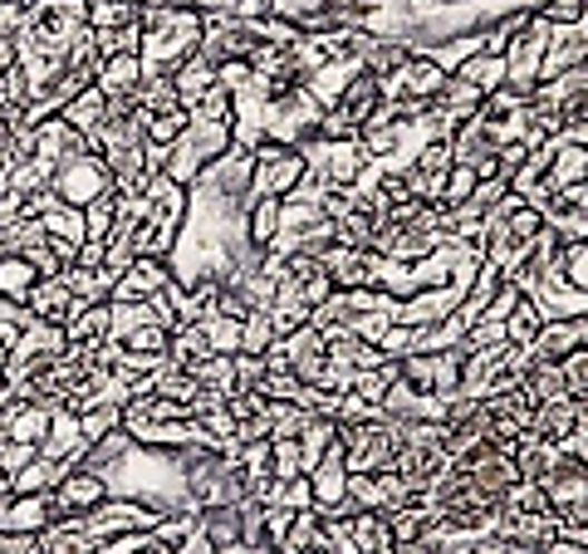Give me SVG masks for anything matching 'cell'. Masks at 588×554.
<instances>
[{
	"label": "cell",
	"mask_w": 588,
	"mask_h": 554,
	"mask_svg": "<svg viewBox=\"0 0 588 554\" xmlns=\"http://www.w3.org/2000/svg\"><path fill=\"white\" fill-rule=\"evenodd\" d=\"M59 275H65V285L74 290V300H84V304L114 300V285H118V275L108 265H65Z\"/></svg>",
	"instance_id": "obj_13"
},
{
	"label": "cell",
	"mask_w": 588,
	"mask_h": 554,
	"mask_svg": "<svg viewBox=\"0 0 588 554\" xmlns=\"http://www.w3.org/2000/svg\"><path fill=\"white\" fill-rule=\"evenodd\" d=\"M294 290H300V300L310 304V310H318V304H324L329 294H334V280H329V275H324V265H318L314 275H310V280H300V285H294Z\"/></svg>",
	"instance_id": "obj_41"
},
{
	"label": "cell",
	"mask_w": 588,
	"mask_h": 554,
	"mask_svg": "<svg viewBox=\"0 0 588 554\" xmlns=\"http://www.w3.org/2000/svg\"><path fill=\"white\" fill-rule=\"evenodd\" d=\"M275 506L280 511H314V486H310V476H290V482H280V496H275Z\"/></svg>",
	"instance_id": "obj_39"
},
{
	"label": "cell",
	"mask_w": 588,
	"mask_h": 554,
	"mask_svg": "<svg viewBox=\"0 0 588 554\" xmlns=\"http://www.w3.org/2000/svg\"><path fill=\"white\" fill-rule=\"evenodd\" d=\"M49 192H55L59 202H69V206H89V202H98V196L114 192V167L104 163V153H79V157H69V163L55 167Z\"/></svg>",
	"instance_id": "obj_1"
},
{
	"label": "cell",
	"mask_w": 588,
	"mask_h": 554,
	"mask_svg": "<svg viewBox=\"0 0 588 554\" xmlns=\"http://www.w3.org/2000/svg\"><path fill=\"white\" fill-rule=\"evenodd\" d=\"M261 392L270 402H294V392H300V378H294V368H270L261 378Z\"/></svg>",
	"instance_id": "obj_40"
},
{
	"label": "cell",
	"mask_w": 588,
	"mask_h": 554,
	"mask_svg": "<svg viewBox=\"0 0 588 554\" xmlns=\"http://www.w3.org/2000/svg\"><path fill=\"white\" fill-rule=\"evenodd\" d=\"M24 304H30V314L45 319V324H65L79 300H74V290L65 285V275H49V280H40V285L30 290V300H24Z\"/></svg>",
	"instance_id": "obj_11"
},
{
	"label": "cell",
	"mask_w": 588,
	"mask_h": 554,
	"mask_svg": "<svg viewBox=\"0 0 588 554\" xmlns=\"http://www.w3.org/2000/svg\"><path fill=\"white\" fill-rule=\"evenodd\" d=\"M506 231H510V241H514V245H530V241L539 236V231H545V212H535V206L525 202L520 212H510V216H506Z\"/></svg>",
	"instance_id": "obj_37"
},
{
	"label": "cell",
	"mask_w": 588,
	"mask_h": 554,
	"mask_svg": "<svg viewBox=\"0 0 588 554\" xmlns=\"http://www.w3.org/2000/svg\"><path fill=\"white\" fill-rule=\"evenodd\" d=\"M304 153L300 147H280V143H261L251 153V196H290L294 182L304 177Z\"/></svg>",
	"instance_id": "obj_2"
},
{
	"label": "cell",
	"mask_w": 588,
	"mask_h": 554,
	"mask_svg": "<svg viewBox=\"0 0 588 554\" xmlns=\"http://www.w3.org/2000/svg\"><path fill=\"white\" fill-rule=\"evenodd\" d=\"M559 275H564V285H569L574 294H584V300H588V241H574L569 251H564Z\"/></svg>",
	"instance_id": "obj_33"
},
{
	"label": "cell",
	"mask_w": 588,
	"mask_h": 554,
	"mask_svg": "<svg viewBox=\"0 0 588 554\" xmlns=\"http://www.w3.org/2000/svg\"><path fill=\"white\" fill-rule=\"evenodd\" d=\"M69 466L65 461H49V457H35L30 466H20L16 476H10V490L16 496H45V490L59 486V476H65Z\"/></svg>",
	"instance_id": "obj_22"
},
{
	"label": "cell",
	"mask_w": 588,
	"mask_h": 554,
	"mask_svg": "<svg viewBox=\"0 0 588 554\" xmlns=\"http://www.w3.org/2000/svg\"><path fill=\"white\" fill-rule=\"evenodd\" d=\"M476 167H465V163H451V172L447 177H441V187H437V202L432 206H441V212H451V206H461L465 196L476 192Z\"/></svg>",
	"instance_id": "obj_29"
},
{
	"label": "cell",
	"mask_w": 588,
	"mask_h": 554,
	"mask_svg": "<svg viewBox=\"0 0 588 554\" xmlns=\"http://www.w3.org/2000/svg\"><path fill=\"white\" fill-rule=\"evenodd\" d=\"M187 118H192V108H171V114H147L143 123V138L147 147H171L187 133Z\"/></svg>",
	"instance_id": "obj_26"
},
{
	"label": "cell",
	"mask_w": 588,
	"mask_h": 554,
	"mask_svg": "<svg viewBox=\"0 0 588 554\" xmlns=\"http://www.w3.org/2000/svg\"><path fill=\"white\" fill-rule=\"evenodd\" d=\"M353 535V545H359V554H388L392 550V525L383 511H359L353 521H343Z\"/></svg>",
	"instance_id": "obj_20"
},
{
	"label": "cell",
	"mask_w": 588,
	"mask_h": 554,
	"mask_svg": "<svg viewBox=\"0 0 588 554\" xmlns=\"http://www.w3.org/2000/svg\"><path fill=\"white\" fill-rule=\"evenodd\" d=\"M40 285V270H35L24 255L16 251H6L0 255V300H10V304H24L30 300V290Z\"/></svg>",
	"instance_id": "obj_19"
},
{
	"label": "cell",
	"mask_w": 588,
	"mask_h": 554,
	"mask_svg": "<svg viewBox=\"0 0 588 554\" xmlns=\"http://www.w3.org/2000/svg\"><path fill=\"white\" fill-rule=\"evenodd\" d=\"M280 206H285V196H255V202L245 206V241L270 251L280 236Z\"/></svg>",
	"instance_id": "obj_17"
},
{
	"label": "cell",
	"mask_w": 588,
	"mask_h": 554,
	"mask_svg": "<svg viewBox=\"0 0 588 554\" xmlns=\"http://www.w3.org/2000/svg\"><path fill=\"white\" fill-rule=\"evenodd\" d=\"M35 457H40V447H35V441H20V437L0 432V472H6V476H16L20 466H30Z\"/></svg>",
	"instance_id": "obj_36"
},
{
	"label": "cell",
	"mask_w": 588,
	"mask_h": 554,
	"mask_svg": "<svg viewBox=\"0 0 588 554\" xmlns=\"http://www.w3.org/2000/svg\"><path fill=\"white\" fill-rule=\"evenodd\" d=\"M79 153H89V143H84V133L69 128L59 114L35 123V157H40V163L59 167V163H69V157H79Z\"/></svg>",
	"instance_id": "obj_6"
},
{
	"label": "cell",
	"mask_w": 588,
	"mask_h": 554,
	"mask_svg": "<svg viewBox=\"0 0 588 554\" xmlns=\"http://www.w3.org/2000/svg\"><path fill=\"white\" fill-rule=\"evenodd\" d=\"M118 231V196H98V202L84 206V241H114Z\"/></svg>",
	"instance_id": "obj_25"
},
{
	"label": "cell",
	"mask_w": 588,
	"mask_h": 554,
	"mask_svg": "<svg viewBox=\"0 0 588 554\" xmlns=\"http://www.w3.org/2000/svg\"><path fill=\"white\" fill-rule=\"evenodd\" d=\"M549 319H545V310H539V304L530 300V294H520V300H514V310L506 314V339L514 343V349H530V343L539 339V329H545Z\"/></svg>",
	"instance_id": "obj_23"
},
{
	"label": "cell",
	"mask_w": 588,
	"mask_h": 554,
	"mask_svg": "<svg viewBox=\"0 0 588 554\" xmlns=\"http://www.w3.org/2000/svg\"><path fill=\"white\" fill-rule=\"evenodd\" d=\"M202 167H206V163H202V153H196V143L187 138V133H182V138L163 153V177L177 182V187H192V182L202 177Z\"/></svg>",
	"instance_id": "obj_24"
},
{
	"label": "cell",
	"mask_w": 588,
	"mask_h": 554,
	"mask_svg": "<svg viewBox=\"0 0 588 554\" xmlns=\"http://www.w3.org/2000/svg\"><path fill=\"white\" fill-rule=\"evenodd\" d=\"M202 353H212V349H206L202 324H182L177 334H171V349H167L171 363H192V359H202Z\"/></svg>",
	"instance_id": "obj_35"
},
{
	"label": "cell",
	"mask_w": 588,
	"mask_h": 554,
	"mask_svg": "<svg viewBox=\"0 0 588 554\" xmlns=\"http://www.w3.org/2000/svg\"><path fill=\"white\" fill-rule=\"evenodd\" d=\"M108 324H114V304H74V314L65 319V339L69 343H104L108 339Z\"/></svg>",
	"instance_id": "obj_15"
},
{
	"label": "cell",
	"mask_w": 588,
	"mask_h": 554,
	"mask_svg": "<svg viewBox=\"0 0 588 554\" xmlns=\"http://www.w3.org/2000/svg\"><path fill=\"white\" fill-rule=\"evenodd\" d=\"M153 554H182L177 545H163V540H157V545H153Z\"/></svg>",
	"instance_id": "obj_46"
},
{
	"label": "cell",
	"mask_w": 588,
	"mask_h": 554,
	"mask_svg": "<svg viewBox=\"0 0 588 554\" xmlns=\"http://www.w3.org/2000/svg\"><path fill=\"white\" fill-rule=\"evenodd\" d=\"M138 20V0H89V25L94 30H122Z\"/></svg>",
	"instance_id": "obj_31"
},
{
	"label": "cell",
	"mask_w": 588,
	"mask_h": 554,
	"mask_svg": "<svg viewBox=\"0 0 588 554\" xmlns=\"http://www.w3.org/2000/svg\"><path fill=\"white\" fill-rule=\"evenodd\" d=\"M122 349H128V353H153V359H167L171 334H167L163 324H138L128 339H122Z\"/></svg>",
	"instance_id": "obj_34"
},
{
	"label": "cell",
	"mask_w": 588,
	"mask_h": 554,
	"mask_svg": "<svg viewBox=\"0 0 588 554\" xmlns=\"http://www.w3.org/2000/svg\"><path fill=\"white\" fill-rule=\"evenodd\" d=\"M216 84V65H206L202 55H192V59H182L177 69H171V89H177L182 98V108H196L202 104V94Z\"/></svg>",
	"instance_id": "obj_18"
},
{
	"label": "cell",
	"mask_w": 588,
	"mask_h": 554,
	"mask_svg": "<svg viewBox=\"0 0 588 554\" xmlns=\"http://www.w3.org/2000/svg\"><path fill=\"white\" fill-rule=\"evenodd\" d=\"M10 402H16V388H10V378H0V412H6Z\"/></svg>",
	"instance_id": "obj_44"
},
{
	"label": "cell",
	"mask_w": 588,
	"mask_h": 554,
	"mask_svg": "<svg viewBox=\"0 0 588 554\" xmlns=\"http://www.w3.org/2000/svg\"><path fill=\"white\" fill-rule=\"evenodd\" d=\"M10 138V114H0V143Z\"/></svg>",
	"instance_id": "obj_45"
},
{
	"label": "cell",
	"mask_w": 588,
	"mask_h": 554,
	"mask_svg": "<svg viewBox=\"0 0 588 554\" xmlns=\"http://www.w3.org/2000/svg\"><path fill=\"white\" fill-rule=\"evenodd\" d=\"M378 104H383V79H378L373 69H363V65H359V74L349 79V89H343V98H339L334 108H343V114H349V118L363 128L367 114H373Z\"/></svg>",
	"instance_id": "obj_14"
},
{
	"label": "cell",
	"mask_w": 588,
	"mask_h": 554,
	"mask_svg": "<svg viewBox=\"0 0 588 554\" xmlns=\"http://www.w3.org/2000/svg\"><path fill=\"white\" fill-rule=\"evenodd\" d=\"M104 114H108V94L98 89V84H89V89H79L65 108H59V118H65L69 128H79V133H94L98 123H104Z\"/></svg>",
	"instance_id": "obj_21"
},
{
	"label": "cell",
	"mask_w": 588,
	"mask_h": 554,
	"mask_svg": "<svg viewBox=\"0 0 588 554\" xmlns=\"http://www.w3.org/2000/svg\"><path fill=\"white\" fill-rule=\"evenodd\" d=\"M84 447H89V441H84V432H79V412L55 408V417H49V432L40 441V457L74 466V461L84 457Z\"/></svg>",
	"instance_id": "obj_8"
},
{
	"label": "cell",
	"mask_w": 588,
	"mask_h": 554,
	"mask_svg": "<svg viewBox=\"0 0 588 554\" xmlns=\"http://www.w3.org/2000/svg\"><path fill=\"white\" fill-rule=\"evenodd\" d=\"M412 334H416L412 324H388L383 339H378V349H383L388 359H402V353H412Z\"/></svg>",
	"instance_id": "obj_42"
},
{
	"label": "cell",
	"mask_w": 588,
	"mask_h": 554,
	"mask_svg": "<svg viewBox=\"0 0 588 554\" xmlns=\"http://www.w3.org/2000/svg\"><path fill=\"white\" fill-rule=\"evenodd\" d=\"M49 525H55V500L45 496H0V531L10 535H45Z\"/></svg>",
	"instance_id": "obj_5"
},
{
	"label": "cell",
	"mask_w": 588,
	"mask_h": 554,
	"mask_svg": "<svg viewBox=\"0 0 588 554\" xmlns=\"http://www.w3.org/2000/svg\"><path fill=\"white\" fill-rule=\"evenodd\" d=\"M451 74H457V79H465V84H476L481 94H496L500 84L510 79V65H506V55H486V49H476V55H465Z\"/></svg>",
	"instance_id": "obj_16"
},
{
	"label": "cell",
	"mask_w": 588,
	"mask_h": 554,
	"mask_svg": "<svg viewBox=\"0 0 588 554\" xmlns=\"http://www.w3.org/2000/svg\"><path fill=\"white\" fill-rule=\"evenodd\" d=\"M451 74L437 65L432 55H412L392 79H383V94L388 98H416V104H437L441 89H447Z\"/></svg>",
	"instance_id": "obj_3"
},
{
	"label": "cell",
	"mask_w": 588,
	"mask_h": 554,
	"mask_svg": "<svg viewBox=\"0 0 588 554\" xmlns=\"http://www.w3.org/2000/svg\"><path fill=\"white\" fill-rule=\"evenodd\" d=\"M196 531L216 554L241 545V506H202L196 511Z\"/></svg>",
	"instance_id": "obj_10"
},
{
	"label": "cell",
	"mask_w": 588,
	"mask_h": 554,
	"mask_svg": "<svg viewBox=\"0 0 588 554\" xmlns=\"http://www.w3.org/2000/svg\"><path fill=\"white\" fill-rule=\"evenodd\" d=\"M167 280H171L167 261H157V255H138V261L118 275L114 300H153L157 290H167Z\"/></svg>",
	"instance_id": "obj_7"
},
{
	"label": "cell",
	"mask_w": 588,
	"mask_h": 554,
	"mask_svg": "<svg viewBox=\"0 0 588 554\" xmlns=\"http://www.w3.org/2000/svg\"><path fill=\"white\" fill-rule=\"evenodd\" d=\"M324 275L334 280V290H363L373 285V251H349V245H334L329 255H318Z\"/></svg>",
	"instance_id": "obj_9"
},
{
	"label": "cell",
	"mask_w": 588,
	"mask_h": 554,
	"mask_svg": "<svg viewBox=\"0 0 588 554\" xmlns=\"http://www.w3.org/2000/svg\"><path fill=\"white\" fill-rule=\"evenodd\" d=\"M118 427H122V408H118V402H108V398H98L89 412H79V432H84V441H98V437L118 432Z\"/></svg>",
	"instance_id": "obj_30"
},
{
	"label": "cell",
	"mask_w": 588,
	"mask_h": 554,
	"mask_svg": "<svg viewBox=\"0 0 588 554\" xmlns=\"http://www.w3.org/2000/svg\"><path fill=\"white\" fill-rule=\"evenodd\" d=\"M104 251H108V241H79L74 265H104Z\"/></svg>",
	"instance_id": "obj_43"
},
{
	"label": "cell",
	"mask_w": 588,
	"mask_h": 554,
	"mask_svg": "<svg viewBox=\"0 0 588 554\" xmlns=\"http://www.w3.org/2000/svg\"><path fill=\"white\" fill-rule=\"evenodd\" d=\"M98 89L108 98H133L143 89V59L138 55H108L104 65H98Z\"/></svg>",
	"instance_id": "obj_12"
},
{
	"label": "cell",
	"mask_w": 588,
	"mask_h": 554,
	"mask_svg": "<svg viewBox=\"0 0 588 554\" xmlns=\"http://www.w3.org/2000/svg\"><path fill=\"white\" fill-rule=\"evenodd\" d=\"M275 324H270V314L265 310H251L241 319V353H265L270 343H275Z\"/></svg>",
	"instance_id": "obj_32"
},
{
	"label": "cell",
	"mask_w": 588,
	"mask_h": 554,
	"mask_svg": "<svg viewBox=\"0 0 588 554\" xmlns=\"http://www.w3.org/2000/svg\"><path fill=\"white\" fill-rule=\"evenodd\" d=\"M55 496V506L65 515H89L108 500V482L98 472H84V466H69L65 476H59V486L49 490Z\"/></svg>",
	"instance_id": "obj_4"
},
{
	"label": "cell",
	"mask_w": 588,
	"mask_h": 554,
	"mask_svg": "<svg viewBox=\"0 0 588 554\" xmlns=\"http://www.w3.org/2000/svg\"><path fill=\"white\" fill-rule=\"evenodd\" d=\"M535 16L545 25H579L588 16V0H539Z\"/></svg>",
	"instance_id": "obj_38"
},
{
	"label": "cell",
	"mask_w": 588,
	"mask_h": 554,
	"mask_svg": "<svg viewBox=\"0 0 588 554\" xmlns=\"http://www.w3.org/2000/svg\"><path fill=\"white\" fill-rule=\"evenodd\" d=\"M202 334H206V349H212V353H226V359H236V353H241V319L206 314Z\"/></svg>",
	"instance_id": "obj_28"
},
{
	"label": "cell",
	"mask_w": 588,
	"mask_h": 554,
	"mask_svg": "<svg viewBox=\"0 0 588 554\" xmlns=\"http://www.w3.org/2000/svg\"><path fill=\"white\" fill-rule=\"evenodd\" d=\"M324 554H339V550H324Z\"/></svg>",
	"instance_id": "obj_47"
},
{
	"label": "cell",
	"mask_w": 588,
	"mask_h": 554,
	"mask_svg": "<svg viewBox=\"0 0 588 554\" xmlns=\"http://www.w3.org/2000/svg\"><path fill=\"white\" fill-rule=\"evenodd\" d=\"M45 236H59V241H84V206H69V202H55L49 212L40 216Z\"/></svg>",
	"instance_id": "obj_27"
}]
</instances>
